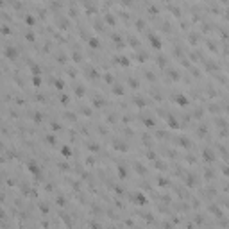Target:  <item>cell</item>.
I'll return each instance as SVG.
<instances>
[{
  "label": "cell",
  "instance_id": "cell-1",
  "mask_svg": "<svg viewBox=\"0 0 229 229\" xmlns=\"http://www.w3.org/2000/svg\"><path fill=\"white\" fill-rule=\"evenodd\" d=\"M5 57L15 59V57H16V50H15V48H11V47H7V48H5Z\"/></svg>",
  "mask_w": 229,
  "mask_h": 229
}]
</instances>
